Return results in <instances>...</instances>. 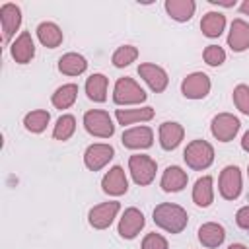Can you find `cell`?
<instances>
[{
    "mask_svg": "<svg viewBox=\"0 0 249 249\" xmlns=\"http://www.w3.org/2000/svg\"><path fill=\"white\" fill-rule=\"evenodd\" d=\"M101 189L109 196H121L128 191V177L121 165H113L101 179Z\"/></svg>",
    "mask_w": 249,
    "mask_h": 249,
    "instance_id": "9a60e30c",
    "label": "cell"
},
{
    "mask_svg": "<svg viewBox=\"0 0 249 249\" xmlns=\"http://www.w3.org/2000/svg\"><path fill=\"white\" fill-rule=\"evenodd\" d=\"M156 171H158V161L146 154H132L128 158V173L132 177V181L140 187L150 185L156 179Z\"/></svg>",
    "mask_w": 249,
    "mask_h": 249,
    "instance_id": "5b68a950",
    "label": "cell"
},
{
    "mask_svg": "<svg viewBox=\"0 0 249 249\" xmlns=\"http://www.w3.org/2000/svg\"><path fill=\"white\" fill-rule=\"evenodd\" d=\"M228 47L233 53H243L249 49V21L235 18L230 23V31H228Z\"/></svg>",
    "mask_w": 249,
    "mask_h": 249,
    "instance_id": "ac0fdd59",
    "label": "cell"
},
{
    "mask_svg": "<svg viewBox=\"0 0 249 249\" xmlns=\"http://www.w3.org/2000/svg\"><path fill=\"white\" fill-rule=\"evenodd\" d=\"M0 25L4 43H10L21 25V8L14 2H4L0 6Z\"/></svg>",
    "mask_w": 249,
    "mask_h": 249,
    "instance_id": "4fadbf2b",
    "label": "cell"
},
{
    "mask_svg": "<svg viewBox=\"0 0 249 249\" xmlns=\"http://www.w3.org/2000/svg\"><path fill=\"white\" fill-rule=\"evenodd\" d=\"M183 160H185L187 167H191L195 171H204L214 163V146L202 138L191 140L187 144V148L183 150Z\"/></svg>",
    "mask_w": 249,
    "mask_h": 249,
    "instance_id": "7a4b0ae2",
    "label": "cell"
},
{
    "mask_svg": "<svg viewBox=\"0 0 249 249\" xmlns=\"http://www.w3.org/2000/svg\"><path fill=\"white\" fill-rule=\"evenodd\" d=\"M212 6H222V8H233L235 0H208Z\"/></svg>",
    "mask_w": 249,
    "mask_h": 249,
    "instance_id": "d590c367",
    "label": "cell"
},
{
    "mask_svg": "<svg viewBox=\"0 0 249 249\" xmlns=\"http://www.w3.org/2000/svg\"><path fill=\"white\" fill-rule=\"evenodd\" d=\"M146 97H148V93L144 91V88L130 76L119 78L113 86V101L121 107L140 105V103L146 101Z\"/></svg>",
    "mask_w": 249,
    "mask_h": 249,
    "instance_id": "3957f363",
    "label": "cell"
},
{
    "mask_svg": "<svg viewBox=\"0 0 249 249\" xmlns=\"http://www.w3.org/2000/svg\"><path fill=\"white\" fill-rule=\"evenodd\" d=\"M49 123H51V113L47 109H33L23 117V126L31 134H41Z\"/></svg>",
    "mask_w": 249,
    "mask_h": 249,
    "instance_id": "f1b7e54d",
    "label": "cell"
},
{
    "mask_svg": "<svg viewBox=\"0 0 249 249\" xmlns=\"http://www.w3.org/2000/svg\"><path fill=\"white\" fill-rule=\"evenodd\" d=\"M239 12H241L243 16H249V0H243V2L239 4Z\"/></svg>",
    "mask_w": 249,
    "mask_h": 249,
    "instance_id": "74e56055",
    "label": "cell"
},
{
    "mask_svg": "<svg viewBox=\"0 0 249 249\" xmlns=\"http://www.w3.org/2000/svg\"><path fill=\"white\" fill-rule=\"evenodd\" d=\"M146 226V218L142 214V210H138L136 206H130L123 212V216L119 218V224H117V231L123 239H134L142 228Z\"/></svg>",
    "mask_w": 249,
    "mask_h": 249,
    "instance_id": "8fae6325",
    "label": "cell"
},
{
    "mask_svg": "<svg viewBox=\"0 0 249 249\" xmlns=\"http://www.w3.org/2000/svg\"><path fill=\"white\" fill-rule=\"evenodd\" d=\"M121 142L128 150H148L154 144V130L146 124L128 126L121 134Z\"/></svg>",
    "mask_w": 249,
    "mask_h": 249,
    "instance_id": "7c38bea8",
    "label": "cell"
},
{
    "mask_svg": "<svg viewBox=\"0 0 249 249\" xmlns=\"http://www.w3.org/2000/svg\"><path fill=\"white\" fill-rule=\"evenodd\" d=\"M187 183H189V175L179 165H167L160 179V187L163 193H179L187 187Z\"/></svg>",
    "mask_w": 249,
    "mask_h": 249,
    "instance_id": "d6986e66",
    "label": "cell"
},
{
    "mask_svg": "<svg viewBox=\"0 0 249 249\" xmlns=\"http://www.w3.org/2000/svg\"><path fill=\"white\" fill-rule=\"evenodd\" d=\"M228 249H249V247L243 243H231V245H228Z\"/></svg>",
    "mask_w": 249,
    "mask_h": 249,
    "instance_id": "f35d334b",
    "label": "cell"
},
{
    "mask_svg": "<svg viewBox=\"0 0 249 249\" xmlns=\"http://www.w3.org/2000/svg\"><path fill=\"white\" fill-rule=\"evenodd\" d=\"M200 31L208 39H218L226 31V16L218 10H210L200 19Z\"/></svg>",
    "mask_w": 249,
    "mask_h": 249,
    "instance_id": "d4e9b609",
    "label": "cell"
},
{
    "mask_svg": "<svg viewBox=\"0 0 249 249\" xmlns=\"http://www.w3.org/2000/svg\"><path fill=\"white\" fill-rule=\"evenodd\" d=\"M241 150L249 154V130H247V132L241 136Z\"/></svg>",
    "mask_w": 249,
    "mask_h": 249,
    "instance_id": "8d00e7d4",
    "label": "cell"
},
{
    "mask_svg": "<svg viewBox=\"0 0 249 249\" xmlns=\"http://www.w3.org/2000/svg\"><path fill=\"white\" fill-rule=\"evenodd\" d=\"M196 237L200 241L202 247H208V249H216L224 243L226 239V228L218 222H204L198 231H196Z\"/></svg>",
    "mask_w": 249,
    "mask_h": 249,
    "instance_id": "ffe728a7",
    "label": "cell"
},
{
    "mask_svg": "<svg viewBox=\"0 0 249 249\" xmlns=\"http://www.w3.org/2000/svg\"><path fill=\"white\" fill-rule=\"evenodd\" d=\"M10 54L18 64H27L35 56V41L29 31H21L12 43H10Z\"/></svg>",
    "mask_w": 249,
    "mask_h": 249,
    "instance_id": "2e32d148",
    "label": "cell"
},
{
    "mask_svg": "<svg viewBox=\"0 0 249 249\" xmlns=\"http://www.w3.org/2000/svg\"><path fill=\"white\" fill-rule=\"evenodd\" d=\"M193 202L198 208H208L214 202V179L212 175H202L193 185Z\"/></svg>",
    "mask_w": 249,
    "mask_h": 249,
    "instance_id": "44dd1931",
    "label": "cell"
},
{
    "mask_svg": "<svg viewBox=\"0 0 249 249\" xmlns=\"http://www.w3.org/2000/svg\"><path fill=\"white\" fill-rule=\"evenodd\" d=\"M88 70V60L80 53H64L58 58V72L64 76H80Z\"/></svg>",
    "mask_w": 249,
    "mask_h": 249,
    "instance_id": "4316f807",
    "label": "cell"
},
{
    "mask_svg": "<svg viewBox=\"0 0 249 249\" xmlns=\"http://www.w3.org/2000/svg\"><path fill=\"white\" fill-rule=\"evenodd\" d=\"M202 58H204V62L208 66L216 68V66H222L226 62V51L220 45H208L202 51Z\"/></svg>",
    "mask_w": 249,
    "mask_h": 249,
    "instance_id": "d6a6232c",
    "label": "cell"
},
{
    "mask_svg": "<svg viewBox=\"0 0 249 249\" xmlns=\"http://www.w3.org/2000/svg\"><path fill=\"white\" fill-rule=\"evenodd\" d=\"M136 58H138V49L134 45H121L111 54V62H113L115 68L130 66L132 62H136Z\"/></svg>",
    "mask_w": 249,
    "mask_h": 249,
    "instance_id": "4dcf8cb0",
    "label": "cell"
},
{
    "mask_svg": "<svg viewBox=\"0 0 249 249\" xmlns=\"http://www.w3.org/2000/svg\"><path fill=\"white\" fill-rule=\"evenodd\" d=\"M235 224H237L241 230H249V204H247V206H241V208L235 212Z\"/></svg>",
    "mask_w": 249,
    "mask_h": 249,
    "instance_id": "e575fe53",
    "label": "cell"
},
{
    "mask_svg": "<svg viewBox=\"0 0 249 249\" xmlns=\"http://www.w3.org/2000/svg\"><path fill=\"white\" fill-rule=\"evenodd\" d=\"M115 158V148L109 142H93L84 150V165L89 171L103 169Z\"/></svg>",
    "mask_w": 249,
    "mask_h": 249,
    "instance_id": "9c48e42d",
    "label": "cell"
},
{
    "mask_svg": "<svg viewBox=\"0 0 249 249\" xmlns=\"http://www.w3.org/2000/svg\"><path fill=\"white\" fill-rule=\"evenodd\" d=\"M152 220L167 233H181L189 224V214L175 202H160L152 212Z\"/></svg>",
    "mask_w": 249,
    "mask_h": 249,
    "instance_id": "6da1fadb",
    "label": "cell"
},
{
    "mask_svg": "<svg viewBox=\"0 0 249 249\" xmlns=\"http://www.w3.org/2000/svg\"><path fill=\"white\" fill-rule=\"evenodd\" d=\"M78 99V84H62L54 89V93L51 95V103L56 109H70Z\"/></svg>",
    "mask_w": 249,
    "mask_h": 249,
    "instance_id": "83f0119b",
    "label": "cell"
},
{
    "mask_svg": "<svg viewBox=\"0 0 249 249\" xmlns=\"http://www.w3.org/2000/svg\"><path fill=\"white\" fill-rule=\"evenodd\" d=\"M119 212H121V202L107 200V202H101V204H95L93 208H89L88 222L93 230H107L115 222Z\"/></svg>",
    "mask_w": 249,
    "mask_h": 249,
    "instance_id": "30bf717a",
    "label": "cell"
},
{
    "mask_svg": "<svg viewBox=\"0 0 249 249\" xmlns=\"http://www.w3.org/2000/svg\"><path fill=\"white\" fill-rule=\"evenodd\" d=\"M247 175H249V165H247Z\"/></svg>",
    "mask_w": 249,
    "mask_h": 249,
    "instance_id": "ab89813d",
    "label": "cell"
},
{
    "mask_svg": "<svg viewBox=\"0 0 249 249\" xmlns=\"http://www.w3.org/2000/svg\"><path fill=\"white\" fill-rule=\"evenodd\" d=\"M35 33H37L39 43H41L43 47H47V49H56V47H60L62 41H64V33H62V29L58 27V23H54V21H41V23L37 25Z\"/></svg>",
    "mask_w": 249,
    "mask_h": 249,
    "instance_id": "603a6c76",
    "label": "cell"
},
{
    "mask_svg": "<svg viewBox=\"0 0 249 249\" xmlns=\"http://www.w3.org/2000/svg\"><path fill=\"white\" fill-rule=\"evenodd\" d=\"M84 128L88 134L95 138H111L115 134V123L113 117L103 109H89L84 113Z\"/></svg>",
    "mask_w": 249,
    "mask_h": 249,
    "instance_id": "277c9868",
    "label": "cell"
},
{
    "mask_svg": "<svg viewBox=\"0 0 249 249\" xmlns=\"http://www.w3.org/2000/svg\"><path fill=\"white\" fill-rule=\"evenodd\" d=\"M156 115L154 107H136V109H117L115 111V119L119 124L128 126V124H136V123H146L152 121Z\"/></svg>",
    "mask_w": 249,
    "mask_h": 249,
    "instance_id": "484cf974",
    "label": "cell"
},
{
    "mask_svg": "<svg viewBox=\"0 0 249 249\" xmlns=\"http://www.w3.org/2000/svg\"><path fill=\"white\" fill-rule=\"evenodd\" d=\"M138 76L148 84V88L154 93L165 91V88L169 84V76H167L165 68H161L160 64H154V62H142V64H138Z\"/></svg>",
    "mask_w": 249,
    "mask_h": 249,
    "instance_id": "5bb4252c",
    "label": "cell"
},
{
    "mask_svg": "<svg viewBox=\"0 0 249 249\" xmlns=\"http://www.w3.org/2000/svg\"><path fill=\"white\" fill-rule=\"evenodd\" d=\"M185 138V128L181 123L177 121H165L160 124L158 128V140H160V146L167 152L175 150Z\"/></svg>",
    "mask_w": 249,
    "mask_h": 249,
    "instance_id": "e0dca14e",
    "label": "cell"
},
{
    "mask_svg": "<svg viewBox=\"0 0 249 249\" xmlns=\"http://www.w3.org/2000/svg\"><path fill=\"white\" fill-rule=\"evenodd\" d=\"M167 16L173 19V21H179V23H185L189 21L195 12H196V2L195 0H165L163 4Z\"/></svg>",
    "mask_w": 249,
    "mask_h": 249,
    "instance_id": "cb8c5ba5",
    "label": "cell"
},
{
    "mask_svg": "<svg viewBox=\"0 0 249 249\" xmlns=\"http://www.w3.org/2000/svg\"><path fill=\"white\" fill-rule=\"evenodd\" d=\"M212 89L210 76L204 72H191L181 80V93L187 99H204Z\"/></svg>",
    "mask_w": 249,
    "mask_h": 249,
    "instance_id": "ba28073f",
    "label": "cell"
},
{
    "mask_svg": "<svg viewBox=\"0 0 249 249\" xmlns=\"http://www.w3.org/2000/svg\"><path fill=\"white\" fill-rule=\"evenodd\" d=\"M231 97H233L235 109H237L239 113H243V115L249 117V86H247V84H237V86L233 88Z\"/></svg>",
    "mask_w": 249,
    "mask_h": 249,
    "instance_id": "1f68e13d",
    "label": "cell"
},
{
    "mask_svg": "<svg viewBox=\"0 0 249 249\" xmlns=\"http://www.w3.org/2000/svg\"><path fill=\"white\" fill-rule=\"evenodd\" d=\"M74 132H76V117L70 115V113L60 115V117L56 119L54 126H53V138L64 142V140L72 138Z\"/></svg>",
    "mask_w": 249,
    "mask_h": 249,
    "instance_id": "f546056e",
    "label": "cell"
},
{
    "mask_svg": "<svg viewBox=\"0 0 249 249\" xmlns=\"http://www.w3.org/2000/svg\"><path fill=\"white\" fill-rule=\"evenodd\" d=\"M243 191V177H241V169L237 165H226L220 171L218 177V193L224 200H235L239 198Z\"/></svg>",
    "mask_w": 249,
    "mask_h": 249,
    "instance_id": "8992f818",
    "label": "cell"
},
{
    "mask_svg": "<svg viewBox=\"0 0 249 249\" xmlns=\"http://www.w3.org/2000/svg\"><path fill=\"white\" fill-rule=\"evenodd\" d=\"M84 89H86V95H88L89 101H93V103H103V101H107L109 80H107L105 74H101V72H93L91 76H88Z\"/></svg>",
    "mask_w": 249,
    "mask_h": 249,
    "instance_id": "7402d4cb",
    "label": "cell"
},
{
    "mask_svg": "<svg viewBox=\"0 0 249 249\" xmlns=\"http://www.w3.org/2000/svg\"><path fill=\"white\" fill-rule=\"evenodd\" d=\"M241 128V121L233 113H218L210 121V132L218 142H231Z\"/></svg>",
    "mask_w": 249,
    "mask_h": 249,
    "instance_id": "52a82bcc",
    "label": "cell"
},
{
    "mask_svg": "<svg viewBox=\"0 0 249 249\" xmlns=\"http://www.w3.org/2000/svg\"><path fill=\"white\" fill-rule=\"evenodd\" d=\"M140 249H169V243H167V239L161 233L152 231V233H146L144 235Z\"/></svg>",
    "mask_w": 249,
    "mask_h": 249,
    "instance_id": "836d02e7",
    "label": "cell"
}]
</instances>
